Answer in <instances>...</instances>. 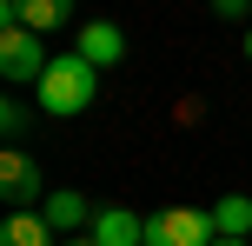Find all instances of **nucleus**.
<instances>
[{"mask_svg":"<svg viewBox=\"0 0 252 246\" xmlns=\"http://www.w3.org/2000/svg\"><path fill=\"white\" fill-rule=\"evenodd\" d=\"M80 60H93V67H100V73H106V67H113V60H126V34H120V27L113 20H80Z\"/></svg>","mask_w":252,"mask_h":246,"instance_id":"6","label":"nucleus"},{"mask_svg":"<svg viewBox=\"0 0 252 246\" xmlns=\"http://www.w3.org/2000/svg\"><path fill=\"white\" fill-rule=\"evenodd\" d=\"M213 240H219V226L206 207H166L146 220V246H213Z\"/></svg>","mask_w":252,"mask_h":246,"instance_id":"2","label":"nucleus"},{"mask_svg":"<svg viewBox=\"0 0 252 246\" xmlns=\"http://www.w3.org/2000/svg\"><path fill=\"white\" fill-rule=\"evenodd\" d=\"M213 246H252V240H226V233H219V240H213Z\"/></svg>","mask_w":252,"mask_h":246,"instance_id":"13","label":"nucleus"},{"mask_svg":"<svg viewBox=\"0 0 252 246\" xmlns=\"http://www.w3.org/2000/svg\"><path fill=\"white\" fill-rule=\"evenodd\" d=\"M93 93H100V67L80 60V53H60V60L40 73V113L73 120V113H87V106H93Z\"/></svg>","mask_w":252,"mask_h":246,"instance_id":"1","label":"nucleus"},{"mask_svg":"<svg viewBox=\"0 0 252 246\" xmlns=\"http://www.w3.org/2000/svg\"><path fill=\"white\" fill-rule=\"evenodd\" d=\"M0 200H7L13 213H40L47 207V173H40V160H27L20 146L0 160Z\"/></svg>","mask_w":252,"mask_h":246,"instance_id":"3","label":"nucleus"},{"mask_svg":"<svg viewBox=\"0 0 252 246\" xmlns=\"http://www.w3.org/2000/svg\"><path fill=\"white\" fill-rule=\"evenodd\" d=\"M27 120H33V113H27L20 100H7V106H0V133H7V140H20V133H27Z\"/></svg>","mask_w":252,"mask_h":246,"instance_id":"11","label":"nucleus"},{"mask_svg":"<svg viewBox=\"0 0 252 246\" xmlns=\"http://www.w3.org/2000/svg\"><path fill=\"white\" fill-rule=\"evenodd\" d=\"M246 53H252V34H246Z\"/></svg>","mask_w":252,"mask_h":246,"instance_id":"15","label":"nucleus"},{"mask_svg":"<svg viewBox=\"0 0 252 246\" xmlns=\"http://www.w3.org/2000/svg\"><path fill=\"white\" fill-rule=\"evenodd\" d=\"M0 246H53L47 213H13V220L0 226Z\"/></svg>","mask_w":252,"mask_h":246,"instance_id":"8","label":"nucleus"},{"mask_svg":"<svg viewBox=\"0 0 252 246\" xmlns=\"http://www.w3.org/2000/svg\"><path fill=\"white\" fill-rule=\"evenodd\" d=\"M213 13H226V20H239V13H252V0H213Z\"/></svg>","mask_w":252,"mask_h":246,"instance_id":"12","label":"nucleus"},{"mask_svg":"<svg viewBox=\"0 0 252 246\" xmlns=\"http://www.w3.org/2000/svg\"><path fill=\"white\" fill-rule=\"evenodd\" d=\"M47 67H53V53L40 47V34H27V27H0V73H7L13 87H27V80L40 87Z\"/></svg>","mask_w":252,"mask_h":246,"instance_id":"4","label":"nucleus"},{"mask_svg":"<svg viewBox=\"0 0 252 246\" xmlns=\"http://www.w3.org/2000/svg\"><path fill=\"white\" fill-rule=\"evenodd\" d=\"M213 226H219L226 240H246V233H252V200H246V193H226V200L213 207Z\"/></svg>","mask_w":252,"mask_h":246,"instance_id":"9","label":"nucleus"},{"mask_svg":"<svg viewBox=\"0 0 252 246\" xmlns=\"http://www.w3.org/2000/svg\"><path fill=\"white\" fill-rule=\"evenodd\" d=\"M40 213H47L53 233H73V226H87V200H80V193H47V207H40Z\"/></svg>","mask_w":252,"mask_h":246,"instance_id":"10","label":"nucleus"},{"mask_svg":"<svg viewBox=\"0 0 252 246\" xmlns=\"http://www.w3.org/2000/svg\"><path fill=\"white\" fill-rule=\"evenodd\" d=\"M100 246H146V220L139 213H126V207H106V213H93V226H87Z\"/></svg>","mask_w":252,"mask_h":246,"instance_id":"7","label":"nucleus"},{"mask_svg":"<svg viewBox=\"0 0 252 246\" xmlns=\"http://www.w3.org/2000/svg\"><path fill=\"white\" fill-rule=\"evenodd\" d=\"M66 246H100V240H93V233H87V240H66Z\"/></svg>","mask_w":252,"mask_h":246,"instance_id":"14","label":"nucleus"},{"mask_svg":"<svg viewBox=\"0 0 252 246\" xmlns=\"http://www.w3.org/2000/svg\"><path fill=\"white\" fill-rule=\"evenodd\" d=\"M73 20V0H0V27H27V34H53Z\"/></svg>","mask_w":252,"mask_h":246,"instance_id":"5","label":"nucleus"}]
</instances>
